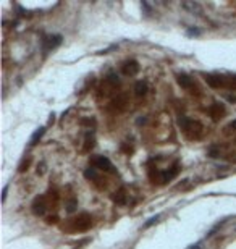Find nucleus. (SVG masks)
<instances>
[{"label": "nucleus", "mask_w": 236, "mask_h": 249, "mask_svg": "<svg viewBox=\"0 0 236 249\" xmlns=\"http://www.w3.org/2000/svg\"><path fill=\"white\" fill-rule=\"evenodd\" d=\"M92 164L95 165V168L107 170V172L113 170V165H112V162L107 159V157H97V159H94V160H92Z\"/></svg>", "instance_id": "obj_1"}, {"label": "nucleus", "mask_w": 236, "mask_h": 249, "mask_svg": "<svg viewBox=\"0 0 236 249\" xmlns=\"http://www.w3.org/2000/svg\"><path fill=\"white\" fill-rule=\"evenodd\" d=\"M60 42H62V36H50V37H45L44 39V50H49V49H54L57 47Z\"/></svg>", "instance_id": "obj_2"}, {"label": "nucleus", "mask_w": 236, "mask_h": 249, "mask_svg": "<svg viewBox=\"0 0 236 249\" xmlns=\"http://www.w3.org/2000/svg\"><path fill=\"white\" fill-rule=\"evenodd\" d=\"M178 83H179V86H181V88H191V86H193V80H191L189 76H188V74H185V73H179L178 74Z\"/></svg>", "instance_id": "obj_3"}, {"label": "nucleus", "mask_w": 236, "mask_h": 249, "mask_svg": "<svg viewBox=\"0 0 236 249\" xmlns=\"http://www.w3.org/2000/svg\"><path fill=\"white\" fill-rule=\"evenodd\" d=\"M44 133H45V128L44 126H41L39 129H36V133L31 136V139H29V146H36L39 141H41V138L44 136Z\"/></svg>", "instance_id": "obj_4"}, {"label": "nucleus", "mask_w": 236, "mask_h": 249, "mask_svg": "<svg viewBox=\"0 0 236 249\" xmlns=\"http://www.w3.org/2000/svg\"><path fill=\"white\" fill-rule=\"evenodd\" d=\"M134 91H136V96H144L147 92V84L144 81H138L134 86Z\"/></svg>", "instance_id": "obj_5"}, {"label": "nucleus", "mask_w": 236, "mask_h": 249, "mask_svg": "<svg viewBox=\"0 0 236 249\" xmlns=\"http://www.w3.org/2000/svg\"><path fill=\"white\" fill-rule=\"evenodd\" d=\"M181 7L183 8H188V10H191V13H194V11H201V5L199 3H196V2H183L181 3Z\"/></svg>", "instance_id": "obj_6"}, {"label": "nucleus", "mask_w": 236, "mask_h": 249, "mask_svg": "<svg viewBox=\"0 0 236 249\" xmlns=\"http://www.w3.org/2000/svg\"><path fill=\"white\" fill-rule=\"evenodd\" d=\"M138 70H139V66H138L136 62L126 63V66H125V73L126 74H134V73H138Z\"/></svg>", "instance_id": "obj_7"}, {"label": "nucleus", "mask_w": 236, "mask_h": 249, "mask_svg": "<svg viewBox=\"0 0 236 249\" xmlns=\"http://www.w3.org/2000/svg\"><path fill=\"white\" fill-rule=\"evenodd\" d=\"M117 196H113V201L115 202H118V204H125V201H126V194H125V189H120L118 193H115Z\"/></svg>", "instance_id": "obj_8"}, {"label": "nucleus", "mask_w": 236, "mask_h": 249, "mask_svg": "<svg viewBox=\"0 0 236 249\" xmlns=\"http://www.w3.org/2000/svg\"><path fill=\"white\" fill-rule=\"evenodd\" d=\"M159 219H160V215H159V213H157V215H155V217H152V219H149V222H146V223H144V228H149V227H152V225H154V223H157V220Z\"/></svg>", "instance_id": "obj_9"}, {"label": "nucleus", "mask_w": 236, "mask_h": 249, "mask_svg": "<svg viewBox=\"0 0 236 249\" xmlns=\"http://www.w3.org/2000/svg\"><path fill=\"white\" fill-rule=\"evenodd\" d=\"M86 178H97V175H95V172H94V168H91V170H86Z\"/></svg>", "instance_id": "obj_10"}, {"label": "nucleus", "mask_w": 236, "mask_h": 249, "mask_svg": "<svg viewBox=\"0 0 236 249\" xmlns=\"http://www.w3.org/2000/svg\"><path fill=\"white\" fill-rule=\"evenodd\" d=\"M188 34L197 36V34H201V29H197V28H189V29H188Z\"/></svg>", "instance_id": "obj_11"}, {"label": "nucleus", "mask_w": 236, "mask_h": 249, "mask_svg": "<svg viewBox=\"0 0 236 249\" xmlns=\"http://www.w3.org/2000/svg\"><path fill=\"white\" fill-rule=\"evenodd\" d=\"M141 7H142V8H144V10H146V11H147V15H149V13H152L150 7H149V5H147V3H146V2H142V3H141Z\"/></svg>", "instance_id": "obj_12"}, {"label": "nucleus", "mask_w": 236, "mask_h": 249, "mask_svg": "<svg viewBox=\"0 0 236 249\" xmlns=\"http://www.w3.org/2000/svg\"><path fill=\"white\" fill-rule=\"evenodd\" d=\"M228 128H231V129H236V120H233L230 123V126H228Z\"/></svg>", "instance_id": "obj_13"}, {"label": "nucleus", "mask_w": 236, "mask_h": 249, "mask_svg": "<svg viewBox=\"0 0 236 249\" xmlns=\"http://www.w3.org/2000/svg\"><path fill=\"white\" fill-rule=\"evenodd\" d=\"M2 199H3V201H5V199H7V186H5V188H3V194H2Z\"/></svg>", "instance_id": "obj_14"}, {"label": "nucleus", "mask_w": 236, "mask_h": 249, "mask_svg": "<svg viewBox=\"0 0 236 249\" xmlns=\"http://www.w3.org/2000/svg\"><path fill=\"white\" fill-rule=\"evenodd\" d=\"M189 249H202V248H201V246H199V244H196V246H191Z\"/></svg>", "instance_id": "obj_15"}]
</instances>
